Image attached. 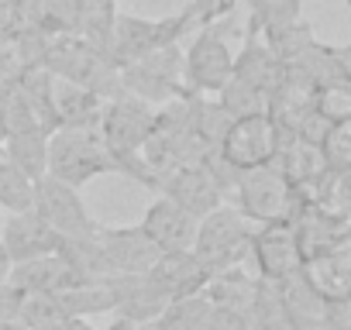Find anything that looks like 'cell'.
Returning <instances> with one entry per match:
<instances>
[{
  "label": "cell",
  "instance_id": "1",
  "mask_svg": "<svg viewBox=\"0 0 351 330\" xmlns=\"http://www.w3.org/2000/svg\"><path fill=\"white\" fill-rule=\"evenodd\" d=\"M152 127H155V107L134 100L124 90L104 103V114L97 124V134L117 165V176H131L148 190L155 179H152V169L141 151H145V141L152 138Z\"/></svg>",
  "mask_w": 351,
  "mask_h": 330
},
{
  "label": "cell",
  "instance_id": "2",
  "mask_svg": "<svg viewBox=\"0 0 351 330\" xmlns=\"http://www.w3.org/2000/svg\"><path fill=\"white\" fill-rule=\"evenodd\" d=\"M42 66L59 83L83 86V90H90L104 100L121 93V69L114 66V59L80 35H52L49 45H45Z\"/></svg>",
  "mask_w": 351,
  "mask_h": 330
},
{
  "label": "cell",
  "instance_id": "3",
  "mask_svg": "<svg viewBox=\"0 0 351 330\" xmlns=\"http://www.w3.org/2000/svg\"><path fill=\"white\" fill-rule=\"evenodd\" d=\"M117 165L107 155L104 141L97 131H76V127H59L49 134V165L45 176L83 190L97 176H114Z\"/></svg>",
  "mask_w": 351,
  "mask_h": 330
},
{
  "label": "cell",
  "instance_id": "4",
  "mask_svg": "<svg viewBox=\"0 0 351 330\" xmlns=\"http://www.w3.org/2000/svg\"><path fill=\"white\" fill-rule=\"evenodd\" d=\"M224 203L234 207L241 217H248L255 227L258 224H276V220H293L296 210H300L296 190L286 183V176L276 169V165L241 173L234 179V186L228 190Z\"/></svg>",
  "mask_w": 351,
  "mask_h": 330
},
{
  "label": "cell",
  "instance_id": "5",
  "mask_svg": "<svg viewBox=\"0 0 351 330\" xmlns=\"http://www.w3.org/2000/svg\"><path fill=\"white\" fill-rule=\"evenodd\" d=\"M224 21L228 18L200 25L183 49V86L193 97H217L234 73V52L228 45Z\"/></svg>",
  "mask_w": 351,
  "mask_h": 330
},
{
  "label": "cell",
  "instance_id": "6",
  "mask_svg": "<svg viewBox=\"0 0 351 330\" xmlns=\"http://www.w3.org/2000/svg\"><path fill=\"white\" fill-rule=\"evenodd\" d=\"M255 224L248 217H241L234 207L221 203L217 210H210L207 217H200L197 224V238H193V255L210 268V275L224 272V268H238L248 258V241H252Z\"/></svg>",
  "mask_w": 351,
  "mask_h": 330
},
{
  "label": "cell",
  "instance_id": "7",
  "mask_svg": "<svg viewBox=\"0 0 351 330\" xmlns=\"http://www.w3.org/2000/svg\"><path fill=\"white\" fill-rule=\"evenodd\" d=\"M121 90L148 107H165L190 97L183 86V45H169L121 66Z\"/></svg>",
  "mask_w": 351,
  "mask_h": 330
},
{
  "label": "cell",
  "instance_id": "8",
  "mask_svg": "<svg viewBox=\"0 0 351 330\" xmlns=\"http://www.w3.org/2000/svg\"><path fill=\"white\" fill-rule=\"evenodd\" d=\"M282 148V131L276 127V120L269 114H245L234 117L217 144V158L228 165L231 173H252V169H265L276 162Z\"/></svg>",
  "mask_w": 351,
  "mask_h": 330
},
{
  "label": "cell",
  "instance_id": "9",
  "mask_svg": "<svg viewBox=\"0 0 351 330\" xmlns=\"http://www.w3.org/2000/svg\"><path fill=\"white\" fill-rule=\"evenodd\" d=\"M32 210H35L62 241L93 238L97 227H100V224L90 217V210H86L80 190H73V186H66V183H59V179H52V176H45V179L35 183V203H32Z\"/></svg>",
  "mask_w": 351,
  "mask_h": 330
},
{
  "label": "cell",
  "instance_id": "10",
  "mask_svg": "<svg viewBox=\"0 0 351 330\" xmlns=\"http://www.w3.org/2000/svg\"><path fill=\"white\" fill-rule=\"evenodd\" d=\"M155 193L169 196L172 203H180L190 217H207L210 210H217L224 203V193L217 186V179L210 176V169L204 162H190V165H176L155 176Z\"/></svg>",
  "mask_w": 351,
  "mask_h": 330
},
{
  "label": "cell",
  "instance_id": "11",
  "mask_svg": "<svg viewBox=\"0 0 351 330\" xmlns=\"http://www.w3.org/2000/svg\"><path fill=\"white\" fill-rule=\"evenodd\" d=\"M248 255L258 268V279L282 282L303 268V255L296 244V227L293 220H276V224H258L248 241Z\"/></svg>",
  "mask_w": 351,
  "mask_h": 330
},
{
  "label": "cell",
  "instance_id": "12",
  "mask_svg": "<svg viewBox=\"0 0 351 330\" xmlns=\"http://www.w3.org/2000/svg\"><path fill=\"white\" fill-rule=\"evenodd\" d=\"M197 217H190L180 203H172L169 196H155L138 220L141 234L158 248V251H190L197 238Z\"/></svg>",
  "mask_w": 351,
  "mask_h": 330
},
{
  "label": "cell",
  "instance_id": "13",
  "mask_svg": "<svg viewBox=\"0 0 351 330\" xmlns=\"http://www.w3.org/2000/svg\"><path fill=\"white\" fill-rule=\"evenodd\" d=\"M0 248L8 251L11 265H18V262H32V258H42V255H56L62 248V238L35 210H25V214H8L4 217Z\"/></svg>",
  "mask_w": 351,
  "mask_h": 330
},
{
  "label": "cell",
  "instance_id": "14",
  "mask_svg": "<svg viewBox=\"0 0 351 330\" xmlns=\"http://www.w3.org/2000/svg\"><path fill=\"white\" fill-rule=\"evenodd\" d=\"M145 275L158 285V292L169 303L186 299V296H200L204 285L210 282V268L193 251H162Z\"/></svg>",
  "mask_w": 351,
  "mask_h": 330
},
{
  "label": "cell",
  "instance_id": "15",
  "mask_svg": "<svg viewBox=\"0 0 351 330\" xmlns=\"http://www.w3.org/2000/svg\"><path fill=\"white\" fill-rule=\"evenodd\" d=\"M97 241H100V248H104V255H107V262H110V268H114V275H145L152 265H155V258L162 255L145 234H141V227L134 224V227H97Z\"/></svg>",
  "mask_w": 351,
  "mask_h": 330
},
{
  "label": "cell",
  "instance_id": "16",
  "mask_svg": "<svg viewBox=\"0 0 351 330\" xmlns=\"http://www.w3.org/2000/svg\"><path fill=\"white\" fill-rule=\"evenodd\" d=\"M114 296V313L131 323H152L162 316L169 299L158 292V285L148 275H110L107 279Z\"/></svg>",
  "mask_w": 351,
  "mask_h": 330
},
{
  "label": "cell",
  "instance_id": "17",
  "mask_svg": "<svg viewBox=\"0 0 351 330\" xmlns=\"http://www.w3.org/2000/svg\"><path fill=\"white\" fill-rule=\"evenodd\" d=\"M11 285H18L25 296H42V292H66L76 282V275L69 272V265L62 262V255H42V258H32V262H18L11 265V275H8Z\"/></svg>",
  "mask_w": 351,
  "mask_h": 330
},
{
  "label": "cell",
  "instance_id": "18",
  "mask_svg": "<svg viewBox=\"0 0 351 330\" xmlns=\"http://www.w3.org/2000/svg\"><path fill=\"white\" fill-rule=\"evenodd\" d=\"M300 275L310 282V289L317 296H324L327 303H341L348 299L351 292V251L348 244L327 251V255H317L310 262H303Z\"/></svg>",
  "mask_w": 351,
  "mask_h": 330
},
{
  "label": "cell",
  "instance_id": "19",
  "mask_svg": "<svg viewBox=\"0 0 351 330\" xmlns=\"http://www.w3.org/2000/svg\"><path fill=\"white\" fill-rule=\"evenodd\" d=\"M104 97L73 86V83H59L56 79V114H59V127H76V131H97L100 114H104Z\"/></svg>",
  "mask_w": 351,
  "mask_h": 330
},
{
  "label": "cell",
  "instance_id": "20",
  "mask_svg": "<svg viewBox=\"0 0 351 330\" xmlns=\"http://www.w3.org/2000/svg\"><path fill=\"white\" fill-rule=\"evenodd\" d=\"M0 155H4L8 162H14L32 183H38V179H45V165H49V134L42 127L8 134Z\"/></svg>",
  "mask_w": 351,
  "mask_h": 330
},
{
  "label": "cell",
  "instance_id": "21",
  "mask_svg": "<svg viewBox=\"0 0 351 330\" xmlns=\"http://www.w3.org/2000/svg\"><path fill=\"white\" fill-rule=\"evenodd\" d=\"M248 323L252 330H289V313L282 299V285L272 279H258L252 303H248Z\"/></svg>",
  "mask_w": 351,
  "mask_h": 330
},
{
  "label": "cell",
  "instance_id": "22",
  "mask_svg": "<svg viewBox=\"0 0 351 330\" xmlns=\"http://www.w3.org/2000/svg\"><path fill=\"white\" fill-rule=\"evenodd\" d=\"M56 296H59L66 320H73V316L90 320V316H100V313H114V296H110L107 282H83V285H73V289L56 292Z\"/></svg>",
  "mask_w": 351,
  "mask_h": 330
},
{
  "label": "cell",
  "instance_id": "23",
  "mask_svg": "<svg viewBox=\"0 0 351 330\" xmlns=\"http://www.w3.org/2000/svg\"><path fill=\"white\" fill-rule=\"evenodd\" d=\"M35 203V183L0 155V214H25Z\"/></svg>",
  "mask_w": 351,
  "mask_h": 330
},
{
  "label": "cell",
  "instance_id": "24",
  "mask_svg": "<svg viewBox=\"0 0 351 330\" xmlns=\"http://www.w3.org/2000/svg\"><path fill=\"white\" fill-rule=\"evenodd\" d=\"M317 148H320V158H324V169L330 176H348V165H351V114L334 120V127L324 134V141Z\"/></svg>",
  "mask_w": 351,
  "mask_h": 330
},
{
  "label": "cell",
  "instance_id": "25",
  "mask_svg": "<svg viewBox=\"0 0 351 330\" xmlns=\"http://www.w3.org/2000/svg\"><path fill=\"white\" fill-rule=\"evenodd\" d=\"M193 330H252V323H248V316L241 309L221 306V303H210L207 299V306H204V313H200V320H197Z\"/></svg>",
  "mask_w": 351,
  "mask_h": 330
},
{
  "label": "cell",
  "instance_id": "26",
  "mask_svg": "<svg viewBox=\"0 0 351 330\" xmlns=\"http://www.w3.org/2000/svg\"><path fill=\"white\" fill-rule=\"evenodd\" d=\"M21 306H25V292L11 282H0V327L21 323Z\"/></svg>",
  "mask_w": 351,
  "mask_h": 330
},
{
  "label": "cell",
  "instance_id": "27",
  "mask_svg": "<svg viewBox=\"0 0 351 330\" xmlns=\"http://www.w3.org/2000/svg\"><path fill=\"white\" fill-rule=\"evenodd\" d=\"M289 330H348V327L334 323V320H330V309H327V316H324V320H306V323H293Z\"/></svg>",
  "mask_w": 351,
  "mask_h": 330
},
{
  "label": "cell",
  "instance_id": "28",
  "mask_svg": "<svg viewBox=\"0 0 351 330\" xmlns=\"http://www.w3.org/2000/svg\"><path fill=\"white\" fill-rule=\"evenodd\" d=\"M8 141V83H0V148Z\"/></svg>",
  "mask_w": 351,
  "mask_h": 330
},
{
  "label": "cell",
  "instance_id": "29",
  "mask_svg": "<svg viewBox=\"0 0 351 330\" xmlns=\"http://www.w3.org/2000/svg\"><path fill=\"white\" fill-rule=\"evenodd\" d=\"M62 330H97L90 320H80V316H73V320H66L62 323Z\"/></svg>",
  "mask_w": 351,
  "mask_h": 330
},
{
  "label": "cell",
  "instance_id": "30",
  "mask_svg": "<svg viewBox=\"0 0 351 330\" xmlns=\"http://www.w3.org/2000/svg\"><path fill=\"white\" fill-rule=\"evenodd\" d=\"M8 275H11V258H8L4 248H0V282H8Z\"/></svg>",
  "mask_w": 351,
  "mask_h": 330
},
{
  "label": "cell",
  "instance_id": "31",
  "mask_svg": "<svg viewBox=\"0 0 351 330\" xmlns=\"http://www.w3.org/2000/svg\"><path fill=\"white\" fill-rule=\"evenodd\" d=\"M28 330H62V323H42V327H28Z\"/></svg>",
  "mask_w": 351,
  "mask_h": 330
},
{
  "label": "cell",
  "instance_id": "32",
  "mask_svg": "<svg viewBox=\"0 0 351 330\" xmlns=\"http://www.w3.org/2000/svg\"><path fill=\"white\" fill-rule=\"evenodd\" d=\"M0 227H4V214H0Z\"/></svg>",
  "mask_w": 351,
  "mask_h": 330
},
{
  "label": "cell",
  "instance_id": "33",
  "mask_svg": "<svg viewBox=\"0 0 351 330\" xmlns=\"http://www.w3.org/2000/svg\"><path fill=\"white\" fill-rule=\"evenodd\" d=\"M337 4H348V0H337Z\"/></svg>",
  "mask_w": 351,
  "mask_h": 330
}]
</instances>
